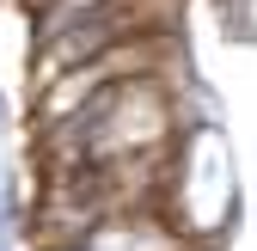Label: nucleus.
<instances>
[{
  "label": "nucleus",
  "instance_id": "f257e3e1",
  "mask_svg": "<svg viewBox=\"0 0 257 251\" xmlns=\"http://www.w3.org/2000/svg\"><path fill=\"white\" fill-rule=\"evenodd\" d=\"M0 251H13V233H7V227H0Z\"/></svg>",
  "mask_w": 257,
  "mask_h": 251
}]
</instances>
